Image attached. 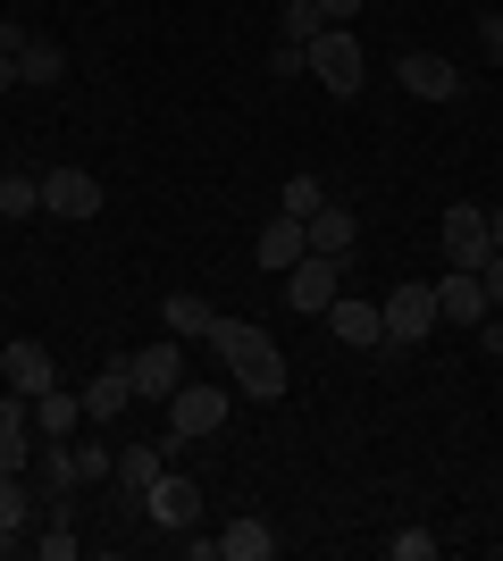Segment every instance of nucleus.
<instances>
[{
    "label": "nucleus",
    "mask_w": 503,
    "mask_h": 561,
    "mask_svg": "<svg viewBox=\"0 0 503 561\" xmlns=\"http://www.w3.org/2000/svg\"><path fill=\"white\" fill-rule=\"evenodd\" d=\"M302 252H311V234H302V218L268 210V218H261V234H252V260H261V268H294Z\"/></svg>",
    "instance_id": "2eb2a0df"
},
{
    "label": "nucleus",
    "mask_w": 503,
    "mask_h": 561,
    "mask_svg": "<svg viewBox=\"0 0 503 561\" xmlns=\"http://www.w3.org/2000/svg\"><path fill=\"white\" fill-rule=\"evenodd\" d=\"M68 76V50L50 43V34H34V43L18 50V84H59Z\"/></svg>",
    "instance_id": "6ab92c4d"
},
{
    "label": "nucleus",
    "mask_w": 503,
    "mask_h": 561,
    "mask_svg": "<svg viewBox=\"0 0 503 561\" xmlns=\"http://www.w3.org/2000/svg\"><path fill=\"white\" fill-rule=\"evenodd\" d=\"M277 553V528L268 519H236V528H218V561H268Z\"/></svg>",
    "instance_id": "f3484780"
},
{
    "label": "nucleus",
    "mask_w": 503,
    "mask_h": 561,
    "mask_svg": "<svg viewBox=\"0 0 503 561\" xmlns=\"http://www.w3.org/2000/svg\"><path fill=\"white\" fill-rule=\"evenodd\" d=\"M479 43H487V59L503 68V18H479Z\"/></svg>",
    "instance_id": "473e14b6"
},
{
    "label": "nucleus",
    "mask_w": 503,
    "mask_h": 561,
    "mask_svg": "<svg viewBox=\"0 0 503 561\" xmlns=\"http://www.w3.org/2000/svg\"><path fill=\"white\" fill-rule=\"evenodd\" d=\"M43 561H76V519H68V494H50V528L43 537H25Z\"/></svg>",
    "instance_id": "5701e85b"
},
{
    "label": "nucleus",
    "mask_w": 503,
    "mask_h": 561,
    "mask_svg": "<svg viewBox=\"0 0 503 561\" xmlns=\"http://www.w3.org/2000/svg\"><path fill=\"white\" fill-rule=\"evenodd\" d=\"M361 9H369V0H319V18H328V25H353Z\"/></svg>",
    "instance_id": "7c9ffc66"
},
{
    "label": "nucleus",
    "mask_w": 503,
    "mask_h": 561,
    "mask_svg": "<svg viewBox=\"0 0 503 561\" xmlns=\"http://www.w3.org/2000/svg\"><path fill=\"white\" fill-rule=\"evenodd\" d=\"M487 352H503V328H487Z\"/></svg>",
    "instance_id": "c9c22d12"
},
{
    "label": "nucleus",
    "mask_w": 503,
    "mask_h": 561,
    "mask_svg": "<svg viewBox=\"0 0 503 561\" xmlns=\"http://www.w3.org/2000/svg\"><path fill=\"white\" fill-rule=\"evenodd\" d=\"M436 234H445V260H454V268H487V260H495V243H487V210H479V202H454Z\"/></svg>",
    "instance_id": "1a4fd4ad"
},
{
    "label": "nucleus",
    "mask_w": 503,
    "mask_h": 561,
    "mask_svg": "<svg viewBox=\"0 0 503 561\" xmlns=\"http://www.w3.org/2000/svg\"><path fill=\"white\" fill-rule=\"evenodd\" d=\"M160 319H168V335H202V344H210V328H218V310L202 302V294H168Z\"/></svg>",
    "instance_id": "aec40b11"
},
{
    "label": "nucleus",
    "mask_w": 503,
    "mask_h": 561,
    "mask_svg": "<svg viewBox=\"0 0 503 561\" xmlns=\"http://www.w3.org/2000/svg\"><path fill=\"white\" fill-rule=\"evenodd\" d=\"M495 553H503V537H495Z\"/></svg>",
    "instance_id": "e433bc0d"
},
{
    "label": "nucleus",
    "mask_w": 503,
    "mask_h": 561,
    "mask_svg": "<svg viewBox=\"0 0 503 561\" xmlns=\"http://www.w3.org/2000/svg\"><path fill=\"white\" fill-rule=\"evenodd\" d=\"M227 386H176L168 394V445H202V436H218L227 427Z\"/></svg>",
    "instance_id": "20e7f679"
},
{
    "label": "nucleus",
    "mask_w": 503,
    "mask_h": 561,
    "mask_svg": "<svg viewBox=\"0 0 503 561\" xmlns=\"http://www.w3.org/2000/svg\"><path fill=\"white\" fill-rule=\"evenodd\" d=\"M0 9H9V0H0Z\"/></svg>",
    "instance_id": "4c0bfd02"
},
{
    "label": "nucleus",
    "mask_w": 503,
    "mask_h": 561,
    "mask_svg": "<svg viewBox=\"0 0 503 561\" xmlns=\"http://www.w3.org/2000/svg\"><path fill=\"white\" fill-rule=\"evenodd\" d=\"M160 469H168V453H160V445H126L110 478H118V486L135 494V503H144V494H151V478H160Z\"/></svg>",
    "instance_id": "a211bd4d"
},
{
    "label": "nucleus",
    "mask_w": 503,
    "mask_h": 561,
    "mask_svg": "<svg viewBox=\"0 0 503 561\" xmlns=\"http://www.w3.org/2000/svg\"><path fill=\"white\" fill-rule=\"evenodd\" d=\"M487 243H495V252H503V210H487Z\"/></svg>",
    "instance_id": "72a5a7b5"
},
{
    "label": "nucleus",
    "mask_w": 503,
    "mask_h": 561,
    "mask_svg": "<svg viewBox=\"0 0 503 561\" xmlns=\"http://www.w3.org/2000/svg\"><path fill=\"white\" fill-rule=\"evenodd\" d=\"M386 553H395V561H436V537H428V528H395Z\"/></svg>",
    "instance_id": "cd10ccee"
},
{
    "label": "nucleus",
    "mask_w": 503,
    "mask_h": 561,
    "mask_svg": "<svg viewBox=\"0 0 503 561\" xmlns=\"http://www.w3.org/2000/svg\"><path fill=\"white\" fill-rule=\"evenodd\" d=\"M395 76H403V93H420V101H461L470 93V76H461L454 59H436V50H403Z\"/></svg>",
    "instance_id": "0eeeda50"
},
{
    "label": "nucleus",
    "mask_w": 503,
    "mask_h": 561,
    "mask_svg": "<svg viewBox=\"0 0 503 561\" xmlns=\"http://www.w3.org/2000/svg\"><path fill=\"white\" fill-rule=\"evenodd\" d=\"M487 285H479V268H445V277H436V319H445V328H487Z\"/></svg>",
    "instance_id": "9d476101"
},
{
    "label": "nucleus",
    "mask_w": 503,
    "mask_h": 561,
    "mask_svg": "<svg viewBox=\"0 0 503 561\" xmlns=\"http://www.w3.org/2000/svg\"><path fill=\"white\" fill-rule=\"evenodd\" d=\"M479 285H487V302L503 310V252H495V260H487V268H479Z\"/></svg>",
    "instance_id": "2f4dec72"
},
{
    "label": "nucleus",
    "mask_w": 503,
    "mask_h": 561,
    "mask_svg": "<svg viewBox=\"0 0 503 561\" xmlns=\"http://www.w3.org/2000/svg\"><path fill=\"white\" fill-rule=\"evenodd\" d=\"M76 402H84V427H110V420L126 411V402H135V377H126V360H110V369H101V377H93V386H84Z\"/></svg>",
    "instance_id": "dca6fc26"
},
{
    "label": "nucleus",
    "mask_w": 503,
    "mask_h": 561,
    "mask_svg": "<svg viewBox=\"0 0 503 561\" xmlns=\"http://www.w3.org/2000/svg\"><path fill=\"white\" fill-rule=\"evenodd\" d=\"M9 84H18V59H9V50H0V93H9Z\"/></svg>",
    "instance_id": "f704fd0d"
},
{
    "label": "nucleus",
    "mask_w": 503,
    "mask_h": 561,
    "mask_svg": "<svg viewBox=\"0 0 503 561\" xmlns=\"http://www.w3.org/2000/svg\"><path fill=\"white\" fill-rule=\"evenodd\" d=\"M144 512L160 519V528H193V519H202V486H193L185 469H160L151 494H144Z\"/></svg>",
    "instance_id": "f8f14e48"
},
{
    "label": "nucleus",
    "mask_w": 503,
    "mask_h": 561,
    "mask_svg": "<svg viewBox=\"0 0 503 561\" xmlns=\"http://www.w3.org/2000/svg\"><path fill=\"white\" fill-rule=\"evenodd\" d=\"M319 202H328V193H319V176H286V185H277V210H286V218H311Z\"/></svg>",
    "instance_id": "a878e982"
},
{
    "label": "nucleus",
    "mask_w": 503,
    "mask_h": 561,
    "mask_svg": "<svg viewBox=\"0 0 503 561\" xmlns=\"http://www.w3.org/2000/svg\"><path fill=\"white\" fill-rule=\"evenodd\" d=\"M302 68H311V43H277V50H268V76H277V84L302 76Z\"/></svg>",
    "instance_id": "c85d7f7f"
},
{
    "label": "nucleus",
    "mask_w": 503,
    "mask_h": 561,
    "mask_svg": "<svg viewBox=\"0 0 503 561\" xmlns=\"http://www.w3.org/2000/svg\"><path fill=\"white\" fill-rule=\"evenodd\" d=\"M25 43H34V34H25V25H18V18H9V9H0V50H9V59H18V50H25Z\"/></svg>",
    "instance_id": "c756f323"
},
{
    "label": "nucleus",
    "mask_w": 503,
    "mask_h": 561,
    "mask_svg": "<svg viewBox=\"0 0 503 561\" xmlns=\"http://www.w3.org/2000/svg\"><path fill=\"white\" fill-rule=\"evenodd\" d=\"M43 210L50 218H76V227L101 218V176H93V168H50V176H43Z\"/></svg>",
    "instance_id": "6e6552de"
},
{
    "label": "nucleus",
    "mask_w": 503,
    "mask_h": 561,
    "mask_svg": "<svg viewBox=\"0 0 503 561\" xmlns=\"http://www.w3.org/2000/svg\"><path fill=\"white\" fill-rule=\"evenodd\" d=\"M311 76L328 84L335 101H353V93H361L369 59H361V34H353V25H319V34H311Z\"/></svg>",
    "instance_id": "7ed1b4c3"
},
{
    "label": "nucleus",
    "mask_w": 503,
    "mask_h": 561,
    "mask_svg": "<svg viewBox=\"0 0 503 561\" xmlns=\"http://www.w3.org/2000/svg\"><path fill=\"white\" fill-rule=\"evenodd\" d=\"M319 25H328V18H319V0H286V9H277V43H311Z\"/></svg>",
    "instance_id": "393cba45"
},
{
    "label": "nucleus",
    "mask_w": 503,
    "mask_h": 561,
    "mask_svg": "<svg viewBox=\"0 0 503 561\" xmlns=\"http://www.w3.org/2000/svg\"><path fill=\"white\" fill-rule=\"evenodd\" d=\"M0 469H34V427L0 420Z\"/></svg>",
    "instance_id": "bb28decb"
},
{
    "label": "nucleus",
    "mask_w": 503,
    "mask_h": 561,
    "mask_svg": "<svg viewBox=\"0 0 503 561\" xmlns=\"http://www.w3.org/2000/svg\"><path fill=\"white\" fill-rule=\"evenodd\" d=\"M0 386H9V394H50V386H59V360H50V344H34V335H9V344H0Z\"/></svg>",
    "instance_id": "423d86ee"
},
{
    "label": "nucleus",
    "mask_w": 503,
    "mask_h": 561,
    "mask_svg": "<svg viewBox=\"0 0 503 561\" xmlns=\"http://www.w3.org/2000/svg\"><path fill=\"white\" fill-rule=\"evenodd\" d=\"M378 319H386V344H395V352L428 344V335L445 328V319H436V285H428V277H403V285H386Z\"/></svg>",
    "instance_id": "f03ea898"
},
{
    "label": "nucleus",
    "mask_w": 503,
    "mask_h": 561,
    "mask_svg": "<svg viewBox=\"0 0 503 561\" xmlns=\"http://www.w3.org/2000/svg\"><path fill=\"white\" fill-rule=\"evenodd\" d=\"M76 427H84V402L76 394H59V386L34 394V436H76Z\"/></svg>",
    "instance_id": "412c9836"
},
{
    "label": "nucleus",
    "mask_w": 503,
    "mask_h": 561,
    "mask_svg": "<svg viewBox=\"0 0 503 561\" xmlns=\"http://www.w3.org/2000/svg\"><path fill=\"white\" fill-rule=\"evenodd\" d=\"M25 519H34V486H25V469H0V537H25Z\"/></svg>",
    "instance_id": "4be33fe9"
},
{
    "label": "nucleus",
    "mask_w": 503,
    "mask_h": 561,
    "mask_svg": "<svg viewBox=\"0 0 503 561\" xmlns=\"http://www.w3.org/2000/svg\"><path fill=\"white\" fill-rule=\"evenodd\" d=\"M126 377H135V394H144V402H168L176 386H185V360H176V335L144 344L135 360H126Z\"/></svg>",
    "instance_id": "9b49d317"
},
{
    "label": "nucleus",
    "mask_w": 503,
    "mask_h": 561,
    "mask_svg": "<svg viewBox=\"0 0 503 561\" xmlns=\"http://www.w3.org/2000/svg\"><path fill=\"white\" fill-rule=\"evenodd\" d=\"M210 344H218V360H227V377H236L252 402H286V386H294V369H286V352L268 344L252 319H227L218 310V328H210Z\"/></svg>",
    "instance_id": "f257e3e1"
},
{
    "label": "nucleus",
    "mask_w": 503,
    "mask_h": 561,
    "mask_svg": "<svg viewBox=\"0 0 503 561\" xmlns=\"http://www.w3.org/2000/svg\"><path fill=\"white\" fill-rule=\"evenodd\" d=\"M328 335H335V344H353V352H369V344H386V319H378V302L335 294V302H328Z\"/></svg>",
    "instance_id": "ddd939ff"
},
{
    "label": "nucleus",
    "mask_w": 503,
    "mask_h": 561,
    "mask_svg": "<svg viewBox=\"0 0 503 561\" xmlns=\"http://www.w3.org/2000/svg\"><path fill=\"white\" fill-rule=\"evenodd\" d=\"M34 210H43V176H25V168H9V176H0V218L18 227V218H34Z\"/></svg>",
    "instance_id": "b1692460"
},
{
    "label": "nucleus",
    "mask_w": 503,
    "mask_h": 561,
    "mask_svg": "<svg viewBox=\"0 0 503 561\" xmlns=\"http://www.w3.org/2000/svg\"><path fill=\"white\" fill-rule=\"evenodd\" d=\"M344 294V260H328V252H302L286 268V310H302V319H328V302Z\"/></svg>",
    "instance_id": "39448f33"
},
{
    "label": "nucleus",
    "mask_w": 503,
    "mask_h": 561,
    "mask_svg": "<svg viewBox=\"0 0 503 561\" xmlns=\"http://www.w3.org/2000/svg\"><path fill=\"white\" fill-rule=\"evenodd\" d=\"M302 234H311V252H328V260H353L361 252V218L344 210V202H319V210L302 218Z\"/></svg>",
    "instance_id": "4468645a"
}]
</instances>
